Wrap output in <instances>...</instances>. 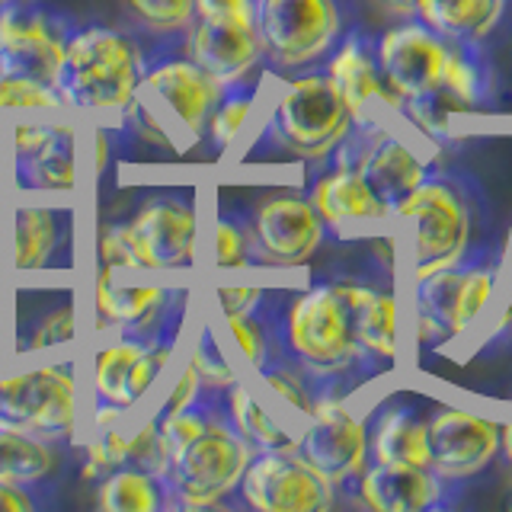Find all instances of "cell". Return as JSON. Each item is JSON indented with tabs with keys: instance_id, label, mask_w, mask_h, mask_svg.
Listing matches in <instances>:
<instances>
[{
	"instance_id": "6da1fadb",
	"label": "cell",
	"mask_w": 512,
	"mask_h": 512,
	"mask_svg": "<svg viewBox=\"0 0 512 512\" xmlns=\"http://www.w3.org/2000/svg\"><path fill=\"white\" fill-rule=\"evenodd\" d=\"M167 442V493L183 509H208L237 493L256 448L240 436L228 410H212L202 400L186 410L157 416Z\"/></svg>"
},
{
	"instance_id": "7a4b0ae2",
	"label": "cell",
	"mask_w": 512,
	"mask_h": 512,
	"mask_svg": "<svg viewBox=\"0 0 512 512\" xmlns=\"http://www.w3.org/2000/svg\"><path fill=\"white\" fill-rule=\"evenodd\" d=\"M144 58L135 39L109 26L77 29L64 42L58 93L64 106L93 116L125 112L144 84Z\"/></svg>"
},
{
	"instance_id": "3957f363",
	"label": "cell",
	"mask_w": 512,
	"mask_h": 512,
	"mask_svg": "<svg viewBox=\"0 0 512 512\" xmlns=\"http://www.w3.org/2000/svg\"><path fill=\"white\" fill-rule=\"evenodd\" d=\"M496 288H500V266L474 260L413 279L410 317L416 343L445 346L464 340L490 317Z\"/></svg>"
},
{
	"instance_id": "277c9868",
	"label": "cell",
	"mask_w": 512,
	"mask_h": 512,
	"mask_svg": "<svg viewBox=\"0 0 512 512\" xmlns=\"http://www.w3.org/2000/svg\"><path fill=\"white\" fill-rule=\"evenodd\" d=\"M282 343L301 372L317 381L346 378L365 362L336 282L314 285L292 298L282 324Z\"/></svg>"
},
{
	"instance_id": "5b68a950",
	"label": "cell",
	"mask_w": 512,
	"mask_h": 512,
	"mask_svg": "<svg viewBox=\"0 0 512 512\" xmlns=\"http://www.w3.org/2000/svg\"><path fill=\"white\" fill-rule=\"evenodd\" d=\"M394 218L413 224L410 282L468 260L474 218L468 196L452 176L429 173L426 183L394 208Z\"/></svg>"
},
{
	"instance_id": "8992f818",
	"label": "cell",
	"mask_w": 512,
	"mask_h": 512,
	"mask_svg": "<svg viewBox=\"0 0 512 512\" xmlns=\"http://www.w3.org/2000/svg\"><path fill=\"white\" fill-rule=\"evenodd\" d=\"M349 106L327 71H308L279 84L272 100V132L301 160H330L352 135Z\"/></svg>"
},
{
	"instance_id": "52a82bcc",
	"label": "cell",
	"mask_w": 512,
	"mask_h": 512,
	"mask_svg": "<svg viewBox=\"0 0 512 512\" xmlns=\"http://www.w3.org/2000/svg\"><path fill=\"white\" fill-rule=\"evenodd\" d=\"M423 141L413 138V128L400 135L388 122L378 128H352V135L333 154V167L356 170L394 218V208L432 173V157H426Z\"/></svg>"
},
{
	"instance_id": "ba28073f",
	"label": "cell",
	"mask_w": 512,
	"mask_h": 512,
	"mask_svg": "<svg viewBox=\"0 0 512 512\" xmlns=\"http://www.w3.org/2000/svg\"><path fill=\"white\" fill-rule=\"evenodd\" d=\"M295 452L327 480L333 490L356 484V477L372 461L368 420L349 407V400L336 391H320L311 416H304L298 429Z\"/></svg>"
},
{
	"instance_id": "9c48e42d",
	"label": "cell",
	"mask_w": 512,
	"mask_h": 512,
	"mask_svg": "<svg viewBox=\"0 0 512 512\" xmlns=\"http://www.w3.org/2000/svg\"><path fill=\"white\" fill-rule=\"evenodd\" d=\"M266 58L282 71L324 61L343 36L340 0H260L256 7Z\"/></svg>"
},
{
	"instance_id": "30bf717a",
	"label": "cell",
	"mask_w": 512,
	"mask_h": 512,
	"mask_svg": "<svg viewBox=\"0 0 512 512\" xmlns=\"http://www.w3.org/2000/svg\"><path fill=\"white\" fill-rule=\"evenodd\" d=\"M0 416L48 442L74 436L77 388L71 362L39 365L0 378Z\"/></svg>"
},
{
	"instance_id": "8fae6325",
	"label": "cell",
	"mask_w": 512,
	"mask_h": 512,
	"mask_svg": "<svg viewBox=\"0 0 512 512\" xmlns=\"http://www.w3.org/2000/svg\"><path fill=\"white\" fill-rule=\"evenodd\" d=\"M240 500L260 512H324L336 490L295 448L256 452L240 480Z\"/></svg>"
},
{
	"instance_id": "7c38bea8",
	"label": "cell",
	"mask_w": 512,
	"mask_h": 512,
	"mask_svg": "<svg viewBox=\"0 0 512 512\" xmlns=\"http://www.w3.org/2000/svg\"><path fill=\"white\" fill-rule=\"evenodd\" d=\"M327 77L349 106L356 128H378L400 116V96L388 87L378 64V42L359 29H349L327 55Z\"/></svg>"
},
{
	"instance_id": "4fadbf2b",
	"label": "cell",
	"mask_w": 512,
	"mask_h": 512,
	"mask_svg": "<svg viewBox=\"0 0 512 512\" xmlns=\"http://www.w3.org/2000/svg\"><path fill=\"white\" fill-rule=\"evenodd\" d=\"M448 39L423 20H400L378 39V64L400 103L426 100L442 87Z\"/></svg>"
},
{
	"instance_id": "5bb4252c",
	"label": "cell",
	"mask_w": 512,
	"mask_h": 512,
	"mask_svg": "<svg viewBox=\"0 0 512 512\" xmlns=\"http://www.w3.org/2000/svg\"><path fill=\"white\" fill-rule=\"evenodd\" d=\"M141 269H186L196 260L199 215L196 205L180 196L151 199L125 224Z\"/></svg>"
},
{
	"instance_id": "9a60e30c",
	"label": "cell",
	"mask_w": 512,
	"mask_h": 512,
	"mask_svg": "<svg viewBox=\"0 0 512 512\" xmlns=\"http://www.w3.org/2000/svg\"><path fill=\"white\" fill-rule=\"evenodd\" d=\"M500 455V423L471 410L439 407L429 416V468L439 477L468 480L484 474Z\"/></svg>"
},
{
	"instance_id": "2e32d148",
	"label": "cell",
	"mask_w": 512,
	"mask_h": 512,
	"mask_svg": "<svg viewBox=\"0 0 512 512\" xmlns=\"http://www.w3.org/2000/svg\"><path fill=\"white\" fill-rule=\"evenodd\" d=\"M71 32L39 10H0V77H23L58 87L64 42Z\"/></svg>"
},
{
	"instance_id": "e0dca14e",
	"label": "cell",
	"mask_w": 512,
	"mask_h": 512,
	"mask_svg": "<svg viewBox=\"0 0 512 512\" xmlns=\"http://www.w3.org/2000/svg\"><path fill=\"white\" fill-rule=\"evenodd\" d=\"M256 256L269 266H301L324 244L327 224L317 215L311 199L301 196H272L263 199L253 212Z\"/></svg>"
},
{
	"instance_id": "ac0fdd59",
	"label": "cell",
	"mask_w": 512,
	"mask_h": 512,
	"mask_svg": "<svg viewBox=\"0 0 512 512\" xmlns=\"http://www.w3.org/2000/svg\"><path fill=\"white\" fill-rule=\"evenodd\" d=\"M173 359V343L164 340H135V336H122V340L106 343L96 352L93 362V388L100 404H112L122 410L138 407L148 391L164 375V368Z\"/></svg>"
},
{
	"instance_id": "d6986e66",
	"label": "cell",
	"mask_w": 512,
	"mask_h": 512,
	"mask_svg": "<svg viewBox=\"0 0 512 512\" xmlns=\"http://www.w3.org/2000/svg\"><path fill=\"white\" fill-rule=\"evenodd\" d=\"M189 58L215 80L221 90L244 87L250 74L260 68L266 52L256 26L196 20L186 32Z\"/></svg>"
},
{
	"instance_id": "ffe728a7",
	"label": "cell",
	"mask_w": 512,
	"mask_h": 512,
	"mask_svg": "<svg viewBox=\"0 0 512 512\" xmlns=\"http://www.w3.org/2000/svg\"><path fill=\"white\" fill-rule=\"evenodd\" d=\"M452 487V480L439 477L432 468H410V464L368 461L356 477L359 503L375 512H429L452 506Z\"/></svg>"
},
{
	"instance_id": "44dd1931",
	"label": "cell",
	"mask_w": 512,
	"mask_h": 512,
	"mask_svg": "<svg viewBox=\"0 0 512 512\" xmlns=\"http://www.w3.org/2000/svg\"><path fill=\"white\" fill-rule=\"evenodd\" d=\"M141 93H148L157 106H164L167 116H173V122L189 138H199L208 132V119H212L224 90L192 58H170L144 71Z\"/></svg>"
},
{
	"instance_id": "7402d4cb",
	"label": "cell",
	"mask_w": 512,
	"mask_h": 512,
	"mask_svg": "<svg viewBox=\"0 0 512 512\" xmlns=\"http://www.w3.org/2000/svg\"><path fill=\"white\" fill-rule=\"evenodd\" d=\"M346 301L352 336L362 349L365 362L394 365L400 352V304L391 288L365 285L356 279L336 282Z\"/></svg>"
},
{
	"instance_id": "603a6c76",
	"label": "cell",
	"mask_w": 512,
	"mask_h": 512,
	"mask_svg": "<svg viewBox=\"0 0 512 512\" xmlns=\"http://www.w3.org/2000/svg\"><path fill=\"white\" fill-rule=\"evenodd\" d=\"M311 202L317 215L324 218L327 231L343 237L375 228V224L391 218L388 208L378 202V196L365 186V180L352 167H333L320 173L311 189Z\"/></svg>"
},
{
	"instance_id": "cb8c5ba5",
	"label": "cell",
	"mask_w": 512,
	"mask_h": 512,
	"mask_svg": "<svg viewBox=\"0 0 512 512\" xmlns=\"http://www.w3.org/2000/svg\"><path fill=\"white\" fill-rule=\"evenodd\" d=\"M74 151H77L74 125L64 119H52L39 144L16 154V176H20L29 192H71Z\"/></svg>"
},
{
	"instance_id": "d4e9b609",
	"label": "cell",
	"mask_w": 512,
	"mask_h": 512,
	"mask_svg": "<svg viewBox=\"0 0 512 512\" xmlns=\"http://www.w3.org/2000/svg\"><path fill=\"white\" fill-rule=\"evenodd\" d=\"M372 461L378 464H410L429 468V416L410 404L384 407L375 423H368Z\"/></svg>"
},
{
	"instance_id": "484cf974",
	"label": "cell",
	"mask_w": 512,
	"mask_h": 512,
	"mask_svg": "<svg viewBox=\"0 0 512 512\" xmlns=\"http://www.w3.org/2000/svg\"><path fill=\"white\" fill-rule=\"evenodd\" d=\"M416 20L452 42L480 45L506 16V0H413Z\"/></svg>"
},
{
	"instance_id": "4316f807",
	"label": "cell",
	"mask_w": 512,
	"mask_h": 512,
	"mask_svg": "<svg viewBox=\"0 0 512 512\" xmlns=\"http://www.w3.org/2000/svg\"><path fill=\"white\" fill-rule=\"evenodd\" d=\"M170 292L160 285H119L103 272L96 282V311L100 324L119 330H148L164 314Z\"/></svg>"
},
{
	"instance_id": "83f0119b",
	"label": "cell",
	"mask_w": 512,
	"mask_h": 512,
	"mask_svg": "<svg viewBox=\"0 0 512 512\" xmlns=\"http://www.w3.org/2000/svg\"><path fill=\"white\" fill-rule=\"evenodd\" d=\"M61 244V218L52 205L23 202L13 215V266L20 272H36L52 263Z\"/></svg>"
},
{
	"instance_id": "f1b7e54d",
	"label": "cell",
	"mask_w": 512,
	"mask_h": 512,
	"mask_svg": "<svg viewBox=\"0 0 512 512\" xmlns=\"http://www.w3.org/2000/svg\"><path fill=\"white\" fill-rule=\"evenodd\" d=\"M55 448L48 439L23 426H13L0 416V480L32 487L55 468Z\"/></svg>"
},
{
	"instance_id": "f546056e",
	"label": "cell",
	"mask_w": 512,
	"mask_h": 512,
	"mask_svg": "<svg viewBox=\"0 0 512 512\" xmlns=\"http://www.w3.org/2000/svg\"><path fill=\"white\" fill-rule=\"evenodd\" d=\"M224 410H228L231 423L256 452H269V448H295L298 432L285 429L244 381H234L228 388V404H224Z\"/></svg>"
},
{
	"instance_id": "4dcf8cb0",
	"label": "cell",
	"mask_w": 512,
	"mask_h": 512,
	"mask_svg": "<svg viewBox=\"0 0 512 512\" xmlns=\"http://www.w3.org/2000/svg\"><path fill=\"white\" fill-rule=\"evenodd\" d=\"M442 90L464 109V116L477 112L490 100V68L480 55V45L448 39Z\"/></svg>"
},
{
	"instance_id": "1f68e13d",
	"label": "cell",
	"mask_w": 512,
	"mask_h": 512,
	"mask_svg": "<svg viewBox=\"0 0 512 512\" xmlns=\"http://www.w3.org/2000/svg\"><path fill=\"white\" fill-rule=\"evenodd\" d=\"M167 503L170 493L164 480L132 464L100 477V509L106 512H157Z\"/></svg>"
},
{
	"instance_id": "d6a6232c",
	"label": "cell",
	"mask_w": 512,
	"mask_h": 512,
	"mask_svg": "<svg viewBox=\"0 0 512 512\" xmlns=\"http://www.w3.org/2000/svg\"><path fill=\"white\" fill-rule=\"evenodd\" d=\"M189 365L192 372L202 378L208 391H228L237 378V368L231 365L228 352H224L221 340L212 333V327H202L196 333V340L189 346Z\"/></svg>"
},
{
	"instance_id": "836d02e7",
	"label": "cell",
	"mask_w": 512,
	"mask_h": 512,
	"mask_svg": "<svg viewBox=\"0 0 512 512\" xmlns=\"http://www.w3.org/2000/svg\"><path fill=\"white\" fill-rule=\"evenodd\" d=\"M250 112H253V90L231 87L221 93L212 119H208V135H212V144L218 151H228L231 144H237V138L247 128Z\"/></svg>"
},
{
	"instance_id": "e575fe53",
	"label": "cell",
	"mask_w": 512,
	"mask_h": 512,
	"mask_svg": "<svg viewBox=\"0 0 512 512\" xmlns=\"http://www.w3.org/2000/svg\"><path fill=\"white\" fill-rule=\"evenodd\" d=\"M128 10L157 36L189 32V26L196 23V0H128Z\"/></svg>"
},
{
	"instance_id": "d590c367",
	"label": "cell",
	"mask_w": 512,
	"mask_h": 512,
	"mask_svg": "<svg viewBox=\"0 0 512 512\" xmlns=\"http://www.w3.org/2000/svg\"><path fill=\"white\" fill-rule=\"evenodd\" d=\"M58 87L23 77H0V112H61Z\"/></svg>"
},
{
	"instance_id": "8d00e7d4",
	"label": "cell",
	"mask_w": 512,
	"mask_h": 512,
	"mask_svg": "<svg viewBox=\"0 0 512 512\" xmlns=\"http://www.w3.org/2000/svg\"><path fill=\"white\" fill-rule=\"evenodd\" d=\"M256 256L253 228L237 218L221 215L215 221V266L218 269H244Z\"/></svg>"
},
{
	"instance_id": "74e56055",
	"label": "cell",
	"mask_w": 512,
	"mask_h": 512,
	"mask_svg": "<svg viewBox=\"0 0 512 512\" xmlns=\"http://www.w3.org/2000/svg\"><path fill=\"white\" fill-rule=\"evenodd\" d=\"M128 461V429L122 420L96 426V436L87 445V468L84 477H106L109 471L122 468Z\"/></svg>"
},
{
	"instance_id": "f35d334b",
	"label": "cell",
	"mask_w": 512,
	"mask_h": 512,
	"mask_svg": "<svg viewBox=\"0 0 512 512\" xmlns=\"http://www.w3.org/2000/svg\"><path fill=\"white\" fill-rule=\"evenodd\" d=\"M224 324H228V333H231L234 346L240 349V356H244V362L253 368V372H263V368L272 362L269 330L263 320L256 314H231V317H224Z\"/></svg>"
},
{
	"instance_id": "ab89813d",
	"label": "cell",
	"mask_w": 512,
	"mask_h": 512,
	"mask_svg": "<svg viewBox=\"0 0 512 512\" xmlns=\"http://www.w3.org/2000/svg\"><path fill=\"white\" fill-rule=\"evenodd\" d=\"M256 375H260V381L266 384V388L276 397H282L285 404L301 416V420H304V416H311L317 394H311V384L304 381V375L298 372V368L269 362L263 372H256Z\"/></svg>"
},
{
	"instance_id": "60d3db41",
	"label": "cell",
	"mask_w": 512,
	"mask_h": 512,
	"mask_svg": "<svg viewBox=\"0 0 512 512\" xmlns=\"http://www.w3.org/2000/svg\"><path fill=\"white\" fill-rule=\"evenodd\" d=\"M96 247H100V256L109 269H141L135 250L125 237V224H103Z\"/></svg>"
},
{
	"instance_id": "b9f144b4",
	"label": "cell",
	"mask_w": 512,
	"mask_h": 512,
	"mask_svg": "<svg viewBox=\"0 0 512 512\" xmlns=\"http://www.w3.org/2000/svg\"><path fill=\"white\" fill-rule=\"evenodd\" d=\"M256 7L260 0H196V20L256 26Z\"/></svg>"
},
{
	"instance_id": "7bdbcfd3",
	"label": "cell",
	"mask_w": 512,
	"mask_h": 512,
	"mask_svg": "<svg viewBox=\"0 0 512 512\" xmlns=\"http://www.w3.org/2000/svg\"><path fill=\"white\" fill-rule=\"evenodd\" d=\"M74 336V308L71 304H64V308L52 311L48 314L45 324L32 333V340H29V349H48V346H61V343H68Z\"/></svg>"
},
{
	"instance_id": "ee69618b",
	"label": "cell",
	"mask_w": 512,
	"mask_h": 512,
	"mask_svg": "<svg viewBox=\"0 0 512 512\" xmlns=\"http://www.w3.org/2000/svg\"><path fill=\"white\" fill-rule=\"evenodd\" d=\"M202 391H205V384H202V378L192 372V365L186 362L183 368H180V375L173 378V384H170V394L164 397V413H176V410H186V407H192V404H199L202 400ZM160 413V416H164Z\"/></svg>"
},
{
	"instance_id": "f6af8a7d",
	"label": "cell",
	"mask_w": 512,
	"mask_h": 512,
	"mask_svg": "<svg viewBox=\"0 0 512 512\" xmlns=\"http://www.w3.org/2000/svg\"><path fill=\"white\" fill-rule=\"evenodd\" d=\"M218 308L224 317L231 314H256V308H260L263 301V288L256 285H224L218 288Z\"/></svg>"
},
{
	"instance_id": "bcb514c9",
	"label": "cell",
	"mask_w": 512,
	"mask_h": 512,
	"mask_svg": "<svg viewBox=\"0 0 512 512\" xmlns=\"http://www.w3.org/2000/svg\"><path fill=\"white\" fill-rule=\"evenodd\" d=\"M36 509V500L23 484H7L0 480V512H29Z\"/></svg>"
},
{
	"instance_id": "7dc6e473",
	"label": "cell",
	"mask_w": 512,
	"mask_h": 512,
	"mask_svg": "<svg viewBox=\"0 0 512 512\" xmlns=\"http://www.w3.org/2000/svg\"><path fill=\"white\" fill-rule=\"evenodd\" d=\"M378 4L388 10L391 16H397V20H413V16H416L413 0H378Z\"/></svg>"
},
{
	"instance_id": "c3c4849f",
	"label": "cell",
	"mask_w": 512,
	"mask_h": 512,
	"mask_svg": "<svg viewBox=\"0 0 512 512\" xmlns=\"http://www.w3.org/2000/svg\"><path fill=\"white\" fill-rule=\"evenodd\" d=\"M490 333H493V336H512V295L506 298V304L500 308V314H496Z\"/></svg>"
},
{
	"instance_id": "681fc988",
	"label": "cell",
	"mask_w": 512,
	"mask_h": 512,
	"mask_svg": "<svg viewBox=\"0 0 512 512\" xmlns=\"http://www.w3.org/2000/svg\"><path fill=\"white\" fill-rule=\"evenodd\" d=\"M500 448H503V455H506V461L512 464V423L500 426Z\"/></svg>"
}]
</instances>
